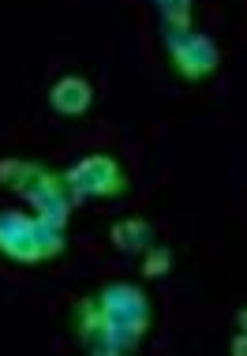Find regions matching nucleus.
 <instances>
[{
    "label": "nucleus",
    "mask_w": 247,
    "mask_h": 356,
    "mask_svg": "<svg viewBox=\"0 0 247 356\" xmlns=\"http://www.w3.org/2000/svg\"><path fill=\"white\" fill-rule=\"evenodd\" d=\"M68 252V229L49 225L26 210H0V255L12 263L34 266L53 263Z\"/></svg>",
    "instance_id": "nucleus-1"
},
{
    "label": "nucleus",
    "mask_w": 247,
    "mask_h": 356,
    "mask_svg": "<svg viewBox=\"0 0 247 356\" xmlns=\"http://www.w3.org/2000/svg\"><path fill=\"white\" fill-rule=\"evenodd\" d=\"M71 326H75L79 345L94 356H120V353L139 349V341L105 315V307L98 304V296H83V300L71 307Z\"/></svg>",
    "instance_id": "nucleus-2"
},
{
    "label": "nucleus",
    "mask_w": 247,
    "mask_h": 356,
    "mask_svg": "<svg viewBox=\"0 0 247 356\" xmlns=\"http://www.w3.org/2000/svg\"><path fill=\"white\" fill-rule=\"evenodd\" d=\"M64 184L75 195V203L79 199H117L128 191V172L109 154H87L64 172Z\"/></svg>",
    "instance_id": "nucleus-3"
},
{
    "label": "nucleus",
    "mask_w": 247,
    "mask_h": 356,
    "mask_svg": "<svg viewBox=\"0 0 247 356\" xmlns=\"http://www.w3.org/2000/svg\"><path fill=\"white\" fill-rule=\"evenodd\" d=\"M165 49H169V60H173L176 75L187 79V83H198V79H206V75H214L217 64H221L217 42L210 34H203V31L165 34Z\"/></svg>",
    "instance_id": "nucleus-4"
},
{
    "label": "nucleus",
    "mask_w": 247,
    "mask_h": 356,
    "mask_svg": "<svg viewBox=\"0 0 247 356\" xmlns=\"http://www.w3.org/2000/svg\"><path fill=\"white\" fill-rule=\"evenodd\" d=\"M98 304L105 307V315L117 326L131 334L135 341L146 338L150 323H154V312H150V300L139 285H128V282H109L105 289L98 293Z\"/></svg>",
    "instance_id": "nucleus-5"
},
{
    "label": "nucleus",
    "mask_w": 247,
    "mask_h": 356,
    "mask_svg": "<svg viewBox=\"0 0 247 356\" xmlns=\"http://www.w3.org/2000/svg\"><path fill=\"white\" fill-rule=\"evenodd\" d=\"M23 199L34 207V214L42 218V221L68 229V218H71V210H75V195L68 191V184H64L60 172H49V169H45L42 177H37L34 184L23 191Z\"/></svg>",
    "instance_id": "nucleus-6"
},
{
    "label": "nucleus",
    "mask_w": 247,
    "mask_h": 356,
    "mask_svg": "<svg viewBox=\"0 0 247 356\" xmlns=\"http://www.w3.org/2000/svg\"><path fill=\"white\" fill-rule=\"evenodd\" d=\"M49 105L60 117H87L90 105H94L90 79H83V75H60V79L49 86Z\"/></svg>",
    "instance_id": "nucleus-7"
},
{
    "label": "nucleus",
    "mask_w": 247,
    "mask_h": 356,
    "mask_svg": "<svg viewBox=\"0 0 247 356\" xmlns=\"http://www.w3.org/2000/svg\"><path fill=\"white\" fill-rule=\"evenodd\" d=\"M109 240L124 255H142L150 244H154V225H150L146 218H124L109 229Z\"/></svg>",
    "instance_id": "nucleus-8"
},
{
    "label": "nucleus",
    "mask_w": 247,
    "mask_h": 356,
    "mask_svg": "<svg viewBox=\"0 0 247 356\" xmlns=\"http://www.w3.org/2000/svg\"><path fill=\"white\" fill-rule=\"evenodd\" d=\"M42 165L37 161H26V158H0V188H12L23 195L26 188L34 184L37 177H42Z\"/></svg>",
    "instance_id": "nucleus-9"
},
{
    "label": "nucleus",
    "mask_w": 247,
    "mask_h": 356,
    "mask_svg": "<svg viewBox=\"0 0 247 356\" xmlns=\"http://www.w3.org/2000/svg\"><path fill=\"white\" fill-rule=\"evenodd\" d=\"M154 8H157V15H161L165 34L191 31V0H154Z\"/></svg>",
    "instance_id": "nucleus-10"
},
{
    "label": "nucleus",
    "mask_w": 247,
    "mask_h": 356,
    "mask_svg": "<svg viewBox=\"0 0 247 356\" xmlns=\"http://www.w3.org/2000/svg\"><path fill=\"white\" fill-rule=\"evenodd\" d=\"M169 270H173V252H169L165 244H150L146 252H142L139 274H142V277H165Z\"/></svg>",
    "instance_id": "nucleus-11"
},
{
    "label": "nucleus",
    "mask_w": 247,
    "mask_h": 356,
    "mask_svg": "<svg viewBox=\"0 0 247 356\" xmlns=\"http://www.w3.org/2000/svg\"><path fill=\"white\" fill-rule=\"evenodd\" d=\"M229 349H232V356H247V330H240V334H236Z\"/></svg>",
    "instance_id": "nucleus-12"
},
{
    "label": "nucleus",
    "mask_w": 247,
    "mask_h": 356,
    "mask_svg": "<svg viewBox=\"0 0 247 356\" xmlns=\"http://www.w3.org/2000/svg\"><path fill=\"white\" fill-rule=\"evenodd\" d=\"M236 326H240V330H247V307H244V312H236Z\"/></svg>",
    "instance_id": "nucleus-13"
}]
</instances>
